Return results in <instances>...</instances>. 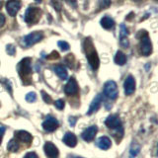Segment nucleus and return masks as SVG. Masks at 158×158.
<instances>
[{
	"label": "nucleus",
	"mask_w": 158,
	"mask_h": 158,
	"mask_svg": "<svg viewBox=\"0 0 158 158\" xmlns=\"http://www.w3.org/2000/svg\"><path fill=\"white\" fill-rule=\"evenodd\" d=\"M83 46H84V51H85L89 64H90V66L92 67L93 70H97L99 67V64H100V60H99V56L97 54L96 49L93 46L92 40L90 38L85 39Z\"/></svg>",
	"instance_id": "nucleus-1"
},
{
	"label": "nucleus",
	"mask_w": 158,
	"mask_h": 158,
	"mask_svg": "<svg viewBox=\"0 0 158 158\" xmlns=\"http://www.w3.org/2000/svg\"><path fill=\"white\" fill-rule=\"evenodd\" d=\"M18 71L20 78L22 79L25 85L31 84V75H32V69H31V58H24L23 60L19 63Z\"/></svg>",
	"instance_id": "nucleus-2"
},
{
	"label": "nucleus",
	"mask_w": 158,
	"mask_h": 158,
	"mask_svg": "<svg viewBox=\"0 0 158 158\" xmlns=\"http://www.w3.org/2000/svg\"><path fill=\"white\" fill-rule=\"evenodd\" d=\"M140 36L138 37L140 40V52L142 56H148L151 54L152 52V44L149 39V35L146 31L140 32Z\"/></svg>",
	"instance_id": "nucleus-3"
},
{
	"label": "nucleus",
	"mask_w": 158,
	"mask_h": 158,
	"mask_svg": "<svg viewBox=\"0 0 158 158\" xmlns=\"http://www.w3.org/2000/svg\"><path fill=\"white\" fill-rule=\"evenodd\" d=\"M42 17V10L38 7H30L25 13V21L29 25H34L39 22Z\"/></svg>",
	"instance_id": "nucleus-4"
},
{
	"label": "nucleus",
	"mask_w": 158,
	"mask_h": 158,
	"mask_svg": "<svg viewBox=\"0 0 158 158\" xmlns=\"http://www.w3.org/2000/svg\"><path fill=\"white\" fill-rule=\"evenodd\" d=\"M43 39H44V34L42 32H33L31 34L27 35V36L24 38L23 43L26 47H31L33 44L41 42Z\"/></svg>",
	"instance_id": "nucleus-5"
},
{
	"label": "nucleus",
	"mask_w": 158,
	"mask_h": 158,
	"mask_svg": "<svg viewBox=\"0 0 158 158\" xmlns=\"http://www.w3.org/2000/svg\"><path fill=\"white\" fill-rule=\"evenodd\" d=\"M104 93H105V95L108 98L112 99V100L117 99L118 91V86L116 82H114V81L106 82L105 86H104Z\"/></svg>",
	"instance_id": "nucleus-6"
},
{
	"label": "nucleus",
	"mask_w": 158,
	"mask_h": 158,
	"mask_svg": "<svg viewBox=\"0 0 158 158\" xmlns=\"http://www.w3.org/2000/svg\"><path fill=\"white\" fill-rule=\"evenodd\" d=\"M105 123H106V126L109 128H111V130H117V131L123 130L121 118H118V116H117V115H111V116H109L106 118Z\"/></svg>",
	"instance_id": "nucleus-7"
},
{
	"label": "nucleus",
	"mask_w": 158,
	"mask_h": 158,
	"mask_svg": "<svg viewBox=\"0 0 158 158\" xmlns=\"http://www.w3.org/2000/svg\"><path fill=\"white\" fill-rule=\"evenodd\" d=\"M58 127V122L56 118H53L52 116H48L46 118V120L43 123V128L46 131H54Z\"/></svg>",
	"instance_id": "nucleus-8"
},
{
	"label": "nucleus",
	"mask_w": 158,
	"mask_h": 158,
	"mask_svg": "<svg viewBox=\"0 0 158 158\" xmlns=\"http://www.w3.org/2000/svg\"><path fill=\"white\" fill-rule=\"evenodd\" d=\"M44 150L48 158H58V155H59L58 149L52 142H49V141L46 142V144L44 146Z\"/></svg>",
	"instance_id": "nucleus-9"
},
{
	"label": "nucleus",
	"mask_w": 158,
	"mask_h": 158,
	"mask_svg": "<svg viewBox=\"0 0 158 158\" xmlns=\"http://www.w3.org/2000/svg\"><path fill=\"white\" fill-rule=\"evenodd\" d=\"M123 88H125V94L127 96L131 95L135 91V80L131 75H128L127 77L125 84H123Z\"/></svg>",
	"instance_id": "nucleus-10"
},
{
	"label": "nucleus",
	"mask_w": 158,
	"mask_h": 158,
	"mask_svg": "<svg viewBox=\"0 0 158 158\" xmlns=\"http://www.w3.org/2000/svg\"><path fill=\"white\" fill-rule=\"evenodd\" d=\"M20 8H21V3L18 0H10L6 3V10L10 16H16Z\"/></svg>",
	"instance_id": "nucleus-11"
},
{
	"label": "nucleus",
	"mask_w": 158,
	"mask_h": 158,
	"mask_svg": "<svg viewBox=\"0 0 158 158\" xmlns=\"http://www.w3.org/2000/svg\"><path fill=\"white\" fill-rule=\"evenodd\" d=\"M64 92H65L66 95H75V94L78 92V85H77V82L76 80L74 79L73 77L70 78L68 80L67 84L64 87Z\"/></svg>",
	"instance_id": "nucleus-12"
},
{
	"label": "nucleus",
	"mask_w": 158,
	"mask_h": 158,
	"mask_svg": "<svg viewBox=\"0 0 158 158\" xmlns=\"http://www.w3.org/2000/svg\"><path fill=\"white\" fill-rule=\"evenodd\" d=\"M97 131H98V127L96 126H91L82 132L81 136L85 141H92L95 135H97Z\"/></svg>",
	"instance_id": "nucleus-13"
},
{
	"label": "nucleus",
	"mask_w": 158,
	"mask_h": 158,
	"mask_svg": "<svg viewBox=\"0 0 158 158\" xmlns=\"http://www.w3.org/2000/svg\"><path fill=\"white\" fill-rule=\"evenodd\" d=\"M128 31L126 27L125 24H121V29H120V43L123 48H127L128 47Z\"/></svg>",
	"instance_id": "nucleus-14"
},
{
	"label": "nucleus",
	"mask_w": 158,
	"mask_h": 158,
	"mask_svg": "<svg viewBox=\"0 0 158 158\" xmlns=\"http://www.w3.org/2000/svg\"><path fill=\"white\" fill-rule=\"evenodd\" d=\"M102 100H103L102 95L101 94H98V95L94 98V100L92 101L90 107H89V110L87 112L88 115H92V114L96 113L99 110V108H100L101 104H102Z\"/></svg>",
	"instance_id": "nucleus-15"
},
{
	"label": "nucleus",
	"mask_w": 158,
	"mask_h": 158,
	"mask_svg": "<svg viewBox=\"0 0 158 158\" xmlns=\"http://www.w3.org/2000/svg\"><path fill=\"white\" fill-rule=\"evenodd\" d=\"M63 142L69 147H74L77 144V137L75 136L74 133L68 131L63 136Z\"/></svg>",
	"instance_id": "nucleus-16"
},
{
	"label": "nucleus",
	"mask_w": 158,
	"mask_h": 158,
	"mask_svg": "<svg viewBox=\"0 0 158 158\" xmlns=\"http://www.w3.org/2000/svg\"><path fill=\"white\" fill-rule=\"evenodd\" d=\"M96 144H97V146L99 148H100V149L107 150V149H109V148L111 147L112 142H111V139L108 136H102V137L98 138V139H97Z\"/></svg>",
	"instance_id": "nucleus-17"
},
{
	"label": "nucleus",
	"mask_w": 158,
	"mask_h": 158,
	"mask_svg": "<svg viewBox=\"0 0 158 158\" xmlns=\"http://www.w3.org/2000/svg\"><path fill=\"white\" fill-rule=\"evenodd\" d=\"M16 135V137L18 138L19 140H21L25 143H31L33 140V137L31 135V133H29L28 131H18L15 132Z\"/></svg>",
	"instance_id": "nucleus-18"
},
{
	"label": "nucleus",
	"mask_w": 158,
	"mask_h": 158,
	"mask_svg": "<svg viewBox=\"0 0 158 158\" xmlns=\"http://www.w3.org/2000/svg\"><path fill=\"white\" fill-rule=\"evenodd\" d=\"M54 72L56 73V75L62 79V80H65V79H67V76H68V74H67V70H66V68L62 66V65H56L54 66Z\"/></svg>",
	"instance_id": "nucleus-19"
},
{
	"label": "nucleus",
	"mask_w": 158,
	"mask_h": 158,
	"mask_svg": "<svg viewBox=\"0 0 158 158\" xmlns=\"http://www.w3.org/2000/svg\"><path fill=\"white\" fill-rule=\"evenodd\" d=\"M101 26L104 29H106V30H110V29H112L114 26H115V21H114L112 18L108 17V16L103 17L101 19Z\"/></svg>",
	"instance_id": "nucleus-20"
},
{
	"label": "nucleus",
	"mask_w": 158,
	"mask_h": 158,
	"mask_svg": "<svg viewBox=\"0 0 158 158\" xmlns=\"http://www.w3.org/2000/svg\"><path fill=\"white\" fill-rule=\"evenodd\" d=\"M115 62L118 65H123L127 62V56L126 54L121 51H118L115 56Z\"/></svg>",
	"instance_id": "nucleus-21"
},
{
	"label": "nucleus",
	"mask_w": 158,
	"mask_h": 158,
	"mask_svg": "<svg viewBox=\"0 0 158 158\" xmlns=\"http://www.w3.org/2000/svg\"><path fill=\"white\" fill-rule=\"evenodd\" d=\"M7 148H8V150L10 152H16L19 149V143L16 140L11 139V140L9 141V143H8Z\"/></svg>",
	"instance_id": "nucleus-22"
},
{
	"label": "nucleus",
	"mask_w": 158,
	"mask_h": 158,
	"mask_svg": "<svg viewBox=\"0 0 158 158\" xmlns=\"http://www.w3.org/2000/svg\"><path fill=\"white\" fill-rule=\"evenodd\" d=\"M36 99H37V95H36V93H35V92H30L26 95V100L29 103L35 102V101H36Z\"/></svg>",
	"instance_id": "nucleus-23"
},
{
	"label": "nucleus",
	"mask_w": 158,
	"mask_h": 158,
	"mask_svg": "<svg viewBox=\"0 0 158 158\" xmlns=\"http://www.w3.org/2000/svg\"><path fill=\"white\" fill-rule=\"evenodd\" d=\"M42 97H43V100L46 102L47 104H52V100L51 96H49L47 92L42 91Z\"/></svg>",
	"instance_id": "nucleus-24"
},
{
	"label": "nucleus",
	"mask_w": 158,
	"mask_h": 158,
	"mask_svg": "<svg viewBox=\"0 0 158 158\" xmlns=\"http://www.w3.org/2000/svg\"><path fill=\"white\" fill-rule=\"evenodd\" d=\"M58 47L59 48L61 49V51H68L69 49V44L66 43V42H64V41H60V42H58Z\"/></svg>",
	"instance_id": "nucleus-25"
},
{
	"label": "nucleus",
	"mask_w": 158,
	"mask_h": 158,
	"mask_svg": "<svg viewBox=\"0 0 158 158\" xmlns=\"http://www.w3.org/2000/svg\"><path fill=\"white\" fill-rule=\"evenodd\" d=\"M51 3H52V6L56 9L57 12H59L61 10V5L58 2V0H52Z\"/></svg>",
	"instance_id": "nucleus-26"
},
{
	"label": "nucleus",
	"mask_w": 158,
	"mask_h": 158,
	"mask_svg": "<svg viewBox=\"0 0 158 158\" xmlns=\"http://www.w3.org/2000/svg\"><path fill=\"white\" fill-rule=\"evenodd\" d=\"M54 105H56V107L58 109V110H63V108H64V101L62 100V99H59V100H56V103H54Z\"/></svg>",
	"instance_id": "nucleus-27"
},
{
	"label": "nucleus",
	"mask_w": 158,
	"mask_h": 158,
	"mask_svg": "<svg viewBox=\"0 0 158 158\" xmlns=\"http://www.w3.org/2000/svg\"><path fill=\"white\" fill-rule=\"evenodd\" d=\"M6 51H7L8 54H10V56H14L15 52H16V49H15V47L13 46V44H7Z\"/></svg>",
	"instance_id": "nucleus-28"
},
{
	"label": "nucleus",
	"mask_w": 158,
	"mask_h": 158,
	"mask_svg": "<svg viewBox=\"0 0 158 158\" xmlns=\"http://www.w3.org/2000/svg\"><path fill=\"white\" fill-rule=\"evenodd\" d=\"M139 149H140V147L138 146V145H136V147L135 148H133V146L131 148V158H133L135 156H136L137 155V153L139 152Z\"/></svg>",
	"instance_id": "nucleus-29"
},
{
	"label": "nucleus",
	"mask_w": 158,
	"mask_h": 158,
	"mask_svg": "<svg viewBox=\"0 0 158 158\" xmlns=\"http://www.w3.org/2000/svg\"><path fill=\"white\" fill-rule=\"evenodd\" d=\"M111 0H100V5L102 8H107L110 6Z\"/></svg>",
	"instance_id": "nucleus-30"
},
{
	"label": "nucleus",
	"mask_w": 158,
	"mask_h": 158,
	"mask_svg": "<svg viewBox=\"0 0 158 158\" xmlns=\"http://www.w3.org/2000/svg\"><path fill=\"white\" fill-rule=\"evenodd\" d=\"M24 158H39V157L35 152H29L24 156Z\"/></svg>",
	"instance_id": "nucleus-31"
},
{
	"label": "nucleus",
	"mask_w": 158,
	"mask_h": 158,
	"mask_svg": "<svg viewBox=\"0 0 158 158\" xmlns=\"http://www.w3.org/2000/svg\"><path fill=\"white\" fill-rule=\"evenodd\" d=\"M5 21H6V19H5V16H4L3 14L0 13V28L4 26Z\"/></svg>",
	"instance_id": "nucleus-32"
},
{
	"label": "nucleus",
	"mask_w": 158,
	"mask_h": 158,
	"mask_svg": "<svg viewBox=\"0 0 158 158\" xmlns=\"http://www.w3.org/2000/svg\"><path fill=\"white\" fill-rule=\"evenodd\" d=\"M4 132H5V127H0V144H1V141H2V138H3Z\"/></svg>",
	"instance_id": "nucleus-33"
},
{
	"label": "nucleus",
	"mask_w": 158,
	"mask_h": 158,
	"mask_svg": "<svg viewBox=\"0 0 158 158\" xmlns=\"http://www.w3.org/2000/svg\"><path fill=\"white\" fill-rule=\"evenodd\" d=\"M54 57H56V58H58V57H59L58 53H57L56 52H53L51 54V56H48V58H52V59H53Z\"/></svg>",
	"instance_id": "nucleus-34"
},
{
	"label": "nucleus",
	"mask_w": 158,
	"mask_h": 158,
	"mask_svg": "<svg viewBox=\"0 0 158 158\" xmlns=\"http://www.w3.org/2000/svg\"><path fill=\"white\" fill-rule=\"evenodd\" d=\"M66 1L70 4V5H72L73 7H75V6H77V0H66Z\"/></svg>",
	"instance_id": "nucleus-35"
},
{
	"label": "nucleus",
	"mask_w": 158,
	"mask_h": 158,
	"mask_svg": "<svg viewBox=\"0 0 158 158\" xmlns=\"http://www.w3.org/2000/svg\"><path fill=\"white\" fill-rule=\"evenodd\" d=\"M69 122H70L71 126H74V123H75V122H76V118H73V117H71L70 118H69Z\"/></svg>",
	"instance_id": "nucleus-36"
},
{
	"label": "nucleus",
	"mask_w": 158,
	"mask_h": 158,
	"mask_svg": "<svg viewBox=\"0 0 158 158\" xmlns=\"http://www.w3.org/2000/svg\"><path fill=\"white\" fill-rule=\"evenodd\" d=\"M35 1H36L37 3H41V2H42V0H35Z\"/></svg>",
	"instance_id": "nucleus-37"
},
{
	"label": "nucleus",
	"mask_w": 158,
	"mask_h": 158,
	"mask_svg": "<svg viewBox=\"0 0 158 158\" xmlns=\"http://www.w3.org/2000/svg\"><path fill=\"white\" fill-rule=\"evenodd\" d=\"M1 4H2V2H0V7H1Z\"/></svg>",
	"instance_id": "nucleus-38"
},
{
	"label": "nucleus",
	"mask_w": 158,
	"mask_h": 158,
	"mask_svg": "<svg viewBox=\"0 0 158 158\" xmlns=\"http://www.w3.org/2000/svg\"><path fill=\"white\" fill-rule=\"evenodd\" d=\"M157 155H158V147H157Z\"/></svg>",
	"instance_id": "nucleus-39"
},
{
	"label": "nucleus",
	"mask_w": 158,
	"mask_h": 158,
	"mask_svg": "<svg viewBox=\"0 0 158 158\" xmlns=\"http://www.w3.org/2000/svg\"><path fill=\"white\" fill-rule=\"evenodd\" d=\"M135 1H139V0H135Z\"/></svg>",
	"instance_id": "nucleus-40"
},
{
	"label": "nucleus",
	"mask_w": 158,
	"mask_h": 158,
	"mask_svg": "<svg viewBox=\"0 0 158 158\" xmlns=\"http://www.w3.org/2000/svg\"><path fill=\"white\" fill-rule=\"evenodd\" d=\"M75 158H81V157H75Z\"/></svg>",
	"instance_id": "nucleus-41"
},
{
	"label": "nucleus",
	"mask_w": 158,
	"mask_h": 158,
	"mask_svg": "<svg viewBox=\"0 0 158 158\" xmlns=\"http://www.w3.org/2000/svg\"><path fill=\"white\" fill-rule=\"evenodd\" d=\"M156 1H158V0H156Z\"/></svg>",
	"instance_id": "nucleus-42"
}]
</instances>
